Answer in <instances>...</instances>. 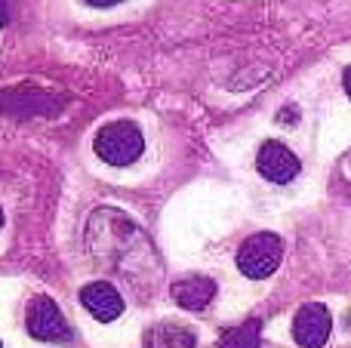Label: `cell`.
Here are the masks:
<instances>
[{"mask_svg": "<svg viewBox=\"0 0 351 348\" xmlns=\"http://www.w3.org/2000/svg\"><path fill=\"white\" fill-rule=\"evenodd\" d=\"M93 148L108 166H130L145 151V136L133 121H114L99 129Z\"/></svg>", "mask_w": 351, "mask_h": 348, "instance_id": "6da1fadb", "label": "cell"}, {"mask_svg": "<svg viewBox=\"0 0 351 348\" xmlns=\"http://www.w3.org/2000/svg\"><path fill=\"white\" fill-rule=\"evenodd\" d=\"M280 259H284L280 238L271 232H259L241 244V250H237V269L250 281H265V277H271L278 271Z\"/></svg>", "mask_w": 351, "mask_h": 348, "instance_id": "7a4b0ae2", "label": "cell"}, {"mask_svg": "<svg viewBox=\"0 0 351 348\" xmlns=\"http://www.w3.org/2000/svg\"><path fill=\"white\" fill-rule=\"evenodd\" d=\"M25 327L37 343H65L71 336L65 318H62L59 306L49 296H34L25 308Z\"/></svg>", "mask_w": 351, "mask_h": 348, "instance_id": "3957f363", "label": "cell"}, {"mask_svg": "<svg viewBox=\"0 0 351 348\" xmlns=\"http://www.w3.org/2000/svg\"><path fill=\"white\" fill-rule=\"evenodd\" d=\"M330 333H333V314L321 302H308L296 312L293 318V339L302 348H321L327 345Z\"/></svg>", "mask_w": 351, "mask_h": 348, "instance_id": "277c9868", "label": "cell"}, {"mask_svg": "<svg viewBox=\"0 0 351 348\" xmlns=\"http://www.w3.org/2000/svg\"><path fill=\"white\" fill-rule=\"evenodd\" d=\"M256 170H259L268 182L287 185L299 176L302 164H299V158L284 145V142H265V145L259 148V154H256Z\"/></svg>", "mask_w": 351, "mask_h": 348, "instance_id": "5b68a950", "label": "cell"}, {"mask_svg": "<svg viewBox=\"0 0 351 348\" xmlns=\"http://www.w3.org/2000/svg\"><path fill=\"white\" fill-rule=\"evenodd\" d=\"M80 306H84L96 321L111 324V321H117L123 314V296L117 293L111 284L93 281V284H86V287L80 290Z\"/></svg>", "mask_w": 351, "mask_h": 348, "instance_id": "8992f818", "label": "cell"}, {"mask_svg": "<svg viewBox=\"0 0 351 348\" xmlns=\"http://www.w3.org/2000/svg\"><path fill=\"white\" fill-rule=\"evenodd\" d=\"M170 293L176 306L185 308V312H204L213 302V296H216V281H210L204 275H194V277H185V281H176Z\"/></svg>", "mask_w": 351, "mask_h": 348, "instance_id": "52a82bcc", "label": "cell"}, {"mask_svg": "<svg viewBox=\"0 0 351 348\" xmlns=\"http://www.w3.org/2000/svg\"><path fill=\"white\" fill-rule=\"evenodd\" d=\"M259 345H262V324L256 318L241 327L225 330L222 339H219V348H259Z\"/></svg>", "mask_w": 351, "mask_h": 348, "instance_id": "ba28073f", "label": "cell"}, {"mask_svg": "<svg viewBox=\"0 0 351 348\" xmlns=\"http://www.w3.org/2000/svg\"><path fill=\"white\" fill-rule=\"evenodd\" d=\"M152 339H154L158 348H194V343H197V336H194L191 330H185V327H173V324L158 327Z\"/></svg>", "mask_w": 351, "mask_h": 348, "instance_id": "9c48e42d", "label": "cell"}, {"mask_svg": "<svg viewBox=\"0 0 351 348\" xmlns=\"http://www.w3.org/2000/svg\"><path fill=\"white\" fill-rule=\"evenodd\" d=\"M90 6H114V3H121V0H86Z\"/></svg>", "mask_w": 351, "mask_h": 348, "instance_id": "30bf717a", "label": "cell"}, {"mask_svg": "<svg viewBox=\"0 0 351 348\" xmlns=\"http://www.w3.org/2000/svg\"><path fill=\"white\" fill-rule=\"evenodd\" d=\"M342 84H346V92L351 99V68H346V74H342Z\"/></svg>", "mask_w": 351, "mask_h": 348, "instance_id": "8fae6325", "label": "cell"}, {"mask_svg": "<svg viewBox=\"0 0 351 348\" xmlns=\"http://www.w3.org/2000/svg\"><path fill=\"white\" fill-rule=\"evenodd\" d=\"M6 18H10L6 16V0H0V25H6Z\"/></svg>", "mask_w": 351, "mask_h": 348, "instance_id": "7c38bea8", "label": "cell"}, {"mask_svg": "<svg viewBox=\"0 0 351 348\" xmlns=\"http://www.w3.org/2000/svg\"><path fill=\"white\" fill-rule=\"evenodd\" d=\"M0 228H3V210H0Z\"/></svg>", "mask_w": 351, "mask_h": 348, "instance_id": "4fadbf2b", "label": "cell"}, {"mask_svg": "<svg viewBox=\"0 0 351 348\" xmlns=\"http://www.w3.org/2000/svg\"><path fill=\"white\" fill-rule=\"evenodd\" d=\"M0 348H3V345H0Z\"/></svg>", "mask_w": 351, "mask_h": 348, "instance_id": "5bb4252c", "label": "cell"}]
</instances>
